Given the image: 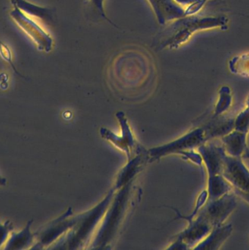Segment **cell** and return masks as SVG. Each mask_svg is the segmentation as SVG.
I'll use <instances>...</instances> for the list:
<instances>
[{"label":"cell","instance_id":"6da1fadb","mask_svg":"<svg viewBox=\"0 0 249 250\" xmlns=\"http://www.w3.org/2000/svg\"><path fill=\"white\" fill-rule=\"evenodd\" d=\"M228 18L224 16L202 17L192 15L177 19L165 30L161 46L170 49L179 47L196 32L216 28L226 30L228 28Z\"/></svg>","mask_w":249,"mask_h":250},{"label":"cell","instance_id":"7a4b0ae2","mask_svg":"<svg viewBox=\"0 0 249 250\" xmlns=\"http://www.w3.org/2000/svg\"><path fill=\"white\" fill-rule=\"evenodd\" d=\"M199 153L208 172V199L215 200L231 191L229 183L223 175V146L214 144L201 146Z\"/></svg>","mask_w":249,"mask_h":250},{"label":"cell","instance_id":"3957f363","mask_svg":"<svg viewBox=\"0 0 249 250\" xmlns=\"http://www.w3.org/2000/svg\"><path fill=\"white\" fill-rule=\"evenodd\" d=\"M223 175L231 190L249 204V169L242 157H232L223 153Z\"/></svg>","mask_w":249,"mask_h":250},{"label":"cell","instance_id":"277c9868","mask_svg":"<svg viewBox=\"0 0 249 250\" xmlns=\"http://www.w3.org/2000/svg\"><path fill=\"white\" fill-rule=\"evenodd\" d=\"M10 15L21 29L36 43L39 50L49 52L52 49V38L35 20L15 7Z\"/></svg>","mask_w":249,"mask_h":250},{"label":"cell","instance_id":"5b68a950","mask_svg":"<svg viewBox=\"0 0 249 250\" xmlns=\"http://www.w3.org/2000/svg\"><path fill=\"white\" fill-rule=\"evenodd\" d=\"M237 206L236 197L231 193H227L219 198L209 200L205 207L199 210L212 226L223 225Z\"/></svg>","mask_w":249,"mask_h":250},{"label":"cell","instance_id":"8992f818","mask_svg":"<svg viewBox=\"0 0 249 250\" xmlns=\"http://www.w3.org/2000/svg\"><path fill=\"white\" fill-rule=\"evenodd\" d=\"M161 24L186 17V11L174 0H148Z\"/></svg>","mask_w":249,"mask_h":250},{"label":"cell","instance_id":"52a82bcc","mask_svg":"<svg viewBox=\"0 0 249 250\" xmlns=\"http://www.w3.org/2000/svg\"><path fill=\"white\" fill-rule=\"evenodd\" d=\"M247 135L246 133L233 129L221 137L223 147L226 153L232 157H242L247 150Z\"/></svg>","mask_w":249,"mask_h":250},{"label":"cell","instance_id":"ba28073f","mask_svg":"<svg viewBox=\"0 0 249 250\" xmlns=\"http://www.w3.org/2000/svg\"><path fill=\"white\" fill-rule=\"evenodd\" d=\"M233 227L231 224L214 227L208 236L202 241L196 249L199 250H219L226 240L231 235Z\"/></svg>","mask_w":249,"mask_h":250},{"label":"cell","instance_id":"9c48e42d","mask_svg":"<svg viewBox=\"0 0 249 250\" xmlns=\"http://www.w3.org/2000/svg\"><path fill=\"white\" fill-rule=\"evenodd\" d=\"M32 220L26 223L22 230L19 232H11L8 239L6 241L4 250H21L31 249L35 241V235L31 232V225Z\"/></svg>","mask_w":249,"mask_h":250},{"label":"cell","instance_id":"30bf717a","mask_svg":"<svg viewBox=\"0 0 249 250\" xmlns=\"http://www.w3.org/2000/svg\"><path fill=\"white\" fill-rule=\"evenodd\" d=\"M10 2L15 8H19L23 14L31 18L38 19L48 24L53 21L54 12L51 8L38 6L26 0H10Z\"/></svg>","mask_w":249,"mask_h":250},{"label":"cell","instance_id":"8fae6325","mask_svg":"<svg viewBox=\"0 0 249 250\" xmlns=\"http://www.w3.org/2000/svg\"><path fill=\"white\" fill-rule=\"evenodd\" d=\"M232 93L228 86L224 85L218 91V99L214 109L213 118H217L228 110L232 104Z\"/></svg>","mask_w":249,"mask_h":250},{"label":"cell","instance_id":"7c38bea8","mask_svg":"<svg viewBox=\"0 0 249 250\" xmlns=\"http://www.w3.org/2000/svg\"><path fill=\"white\" fill-rule=\"evenodd\" d=\"M228 68L232 74L249 77V53L237 55L230 60Z\"/></svg>","mask_w":249,"mask_h":250},{"label":"cell","instance_id":"4fadbf2b","mask_svg":"<svg viewBox=\"0 0 249 250\" xmlns=\"http://www.w3.org/2000/svg\"><path fill=\"white\" fill-rule=\"evenodd\" d=\"M234 129L241 132L249 133V104H246L243 109L234 120Z\"/></svg>","mask_w":249,"mask_h":250},{"label":"cell","instance_id":"5bb4252c","mask_svg":"<svg viewBox=\"0 0 249 250\" xmlns=\"http://www.w3.org/2000/svg\"><path fill=\"white\" fill-rule=\"evenodd\" d=\"M0 55H1V58H2L4 61H5L6 62H8L10 65H11L13 69L14 70V72L16 73L18 75L20 76L21 77H24L17 71L16 67H15L14 64L13 62V57H12V52L10 51V48L8 47L6 43H4V42H1V39H0Z\"/></svg>","mask_w":249,"mask_h":250},{"label":"cell","instance_id":"9a60e30c","mask_svg":"<svg viewBox=\"0 0 249 250\" xmlns=\"http://www.w3.org/2000/svg\"><path fill=\"white\" fill-rule=\"evenodd\" d=\"M13 229V225L10 221L1 222L0 221V248L7 241Z\"/></svg>","mask_w":249,"mask_h":250},{"label":"cell","instance_id":"2e32d148","mask_svg":"<svg viewBox=\"0 0 249 250\" xmlns=\"http://www.w3.org/2000/svg\"><path fill=\"white\" fill-rule=\"evenodd\" d=\"M104 1L105 0H89V5L95 11V14H98L101 18L108 21L104 11Z\"/></svg>","mask_w":249,"mask_h":250},{"label":"cell","instance_id":"e0dca14e","mask_svg":"<svg viewBox=\"0 0 249 250\" xmlns=\"http://www.w3.org/2000/svg\"><path fill=\"white\" fill-rule=\"evenodd\" d=\"M6 184H7L6 178L0 175V186H5Z\"/></svg>","mask_w":249,"mask_h":250},{"label":"cell","instance_id":"ac0fdd59","mask_svg":"<svg viewBox=\"0 0 249 250\" xmlns=\"http://www.w3.org/2000/svg\"><path fill=\"white\" fill-rule=\"evenodd\" d=\"M243 159H248L249 160V150L247 149L245 152L244 154L243 155Z\"/></svg>","mask_w":249,"mask_h":250}]
</instances>
